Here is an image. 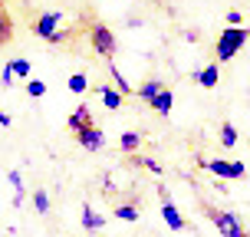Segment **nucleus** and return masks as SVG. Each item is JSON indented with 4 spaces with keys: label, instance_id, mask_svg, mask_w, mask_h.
<instances>
[{
    "label": "nucleus",
    "instance_id": "obj_22",
    "mask_svg": "<svg viewBox=\"0 0 250 237\" xmlns=\"http://www.w3.org/2000/svg\"><path fill=\"white\" fill-rule=\"evenodd\" d=\"M10 69H13V76H20V79H26L30 76V60H10Z\"/></svg>",
    "mask_w": 250,
    "mask_h": 237
},
{
    "label": "nucleus",
    "instance_id": "obj_8",
    "mask_svg": "<svg viewBox=\"0 0 250 237\" xmlns=\"http://www.w3.org/2000/svg\"><path fill=\"white\" fill-rule=\"evenodd\" d=\"M92 122H96V119H92V109H89V106H79V109L66 119V129H69V132H79V129H86V125H92Z\"/></svg>",
    "mask_w": 250,
    "mask_h": 237
},
{
    "label": "nucleus",
    "instance_id": "obj_13",
    "mask_svg": "<svg viewBox=\"0 0 250 237\" xmlns=\"http://www.w3.org/2000/svg\"><path fill=\"white\" fill-rule=\"evenodd\" d=\"M102 224H105V221H102V214H96L89 204H83V231L92 234V231H102Z\"/></svg>",
    "mask_w": 250,
    "mask_h": 237
},
{
    "label": "nucleus",
    "instance_id": "obj_17",
    "mask_svg": "<svg viewBox=\"0 0 250 237\" xmlns=\"http://www.w3.org/2000/svg\"><path fill=\"white\" fill-rule=\"evenodd\" d=\"M109 73H112V79H115V86H119V92H122V96H132V92H135V89L125 83V76L119 73V66H115L112 60H109Z\"/></svg>",
    "mask_w": 250,
    "mask_h": 237
},
{
    "label": "nucleus",
    "instance_id": "obj_16",
    "mask_svg": "<svg viewBox=\"0 0 250 237\" xmlns=\"http://www.w3.org/2000/svg\"><path fill=\"white\" fill-rule=\"evenodd\" d=\"M115 217H119V221H128V224H135V221H138V208H135V204H115Z\"/></svg>",
    "mask_w": 250,
    "mask_h": 237
},
{
    "label": "nucleus",
    "instance_id": "obj_3",
    "mask_svg": "<svg viewBox=\"0 0 250 237\" xmlns=\"http://www.w3.org/2000/svg\"><path fill=\"white\" fill-rule=\"evenodd\" d=\"M89 40H92V53H99L105 63L112 60L115 50H119V43H115L112 30H109L105 23H92V30H89Z\"/></svg>",
    "mask_w": 250,
    "mask_h": 237
},
{
    "label": "nucleus",
    "instance_id": "obj_7",
    "mask_svg": "<svg viewBox=\"0 0 250 237\" xmlns=\"http://www.w3.org/2000/svg\"><path fill=\"white\" fill-rule=\"evenodd\" d=\"M162 217H165V224L171 227V231H185V227H188V221L181 217V211L175 208V201H171V198L162 201Z\"/></svg>",
    "mask_w": 250,
    "mask_h": 237
},
{
    "label": "nucleus",
    "instance_id": "obj_26",
    "mask_svg": "<svg viewBox=\"0 0 250 237\" xmlns=\"http://www.w3.org/2000/svg\"><path fill=\"white\" fill-rule=\"evenodd\" d=\"M0 125H3V129L10 125V115H7V112H0Z\"/></svg>",
    "mask_w": 250,
    "mask_h": 237
},
{
    "label": "nucleus",
    "instance_id": "obj_1",
    "mask_svg": "<svg viewBox=\"0 0 250 237\" xmlns=\"http://www.w3.org/2000/svg\"><path fill=\"white\" fill-rule=\"evenodd\" d=\"M247 40H250V26H224V33H221L217 43H214L217 63H230L244 46H247Z\"/></svg>",
    "mask_w": 250,
    "mask_h": 237
},
{
    "label": "nucleus",
    "instance_id": "obj_27",
    "mask_svg": "<svg viewBox=\"0 0 250 237\" xmlns=\"http://www.w3.org/2000/svg\"><path fill=\"white\" fill-rule=\"evenodd\" d=\"M247 145H250V142H247Z\"/></svg>",
    "mask_w": 250,
    "mask_h": 237
},
{
    "label": "nucleus",
    "instance_id": "obj_2",
    "mask_svg": "<svg viewBox=\"0 0 250 237\" xmlns=\"http://www.w3.org/2000/svg\"><path fill=\"white\" fill-rule=\"evenodd\" d=\"M204 214L214 221V227L221 231V237H247V231L240 227V221L234 217L230 211H221V208H211V204H204Z\"/></svg>",
    "mask_w": 250,
    "mask_h": 237
},
{
    "label": "nucleus",
    "instance_id": "obj_11",
    "mask_svg": "<svg viewBox=\"0 0 250 237\" xmlns=\"http://www.w3.org/2000/svg\"><path fill=\"white\" fill-rule=\"evenodd\" d=\"M96 92H99V96H102V102H105V109H112V112H115V109H122V106H125V96H122V92H119V89H112V86H99V89H96Z\"/></svg>",
    "mask_w": 250,
    "mask_h": 237
},
{
    "label": "nucleus",
    "instance_id": "obj_10",
    "mask_svg": "<svg viewBox=\"0 0 250 237\" xmlns=\"http://www.w3.org/2000/svg\"><path fill=\"white\" fill-rule=\"evenodd\" d=\"M194 79H198V86L214 89V86H217V79H221V69H217V63H208L201 73H194Z\"/></svg>",
    "mask_w": 250,
    "mask_h": 237
},
{
    "label": "nucleus",
    "instance_id": "obj_4",
    "mask_svg": "<svg viewBox=\"0 0 250 237\" xmlns=\"http://www.w3.org/2000/svg\"><path fill=\"white\" fill-rule=\"evenodd\" d=\"M201 168H208L217 178H244V162H227V158H198Z\"/></svg>",
    "mask_w": 250,
    "mask_h": 237
},
{
    "label": "nucleus",
    "instance_id": "obj_5",
    "mask_svg": "<svg viewBox=\"0 0 250 237\" xmlns=\"http://www.w3.org/2000/svg\"><path fill=\"white\" fill-rule=\"evenodd\" d=\"M73 135H76V142H79L86 151H99L102 145H105V132L99 129V122L86 125V129H79V132H73Z\"/></svg>",
    "mask_w": 250,
    "mask_h": 237
},
{
    "label": "nucleus",
    "instance_id": "obj_24",
    "mask_svg": "<svg viewBox=\"0 0 250 237\" xmlns=\"http://www.w3.org/2000/svg\"><path fill=\"white\" fill-rule=\"evenodd\" d=\"M227 23H230V26L244 23V13H240V10H227Z\"/></svg>",
    "mask_w": 250,
    "mask_h": 237
},
{
    "label": "nucleus",
    "instance_id": "obj_9",
    "mask_svg": "<svg viewBox=\"0 0 250 237\" xmlns=\"http://www.w3.org/2000/svg\"><path fill=\"white\" fill-rule=\"evenodd\" d=\"M148 106H151V109H155L158 115H171V106H175V92H171V89H162V92H158V96H155Z\"/></svg>",
    "mask_w": 250,
    "mask_h": 237
},
{
    "label": "nucleus",
    "instance_id": "obj_25",
    "mask_svg": "<svg viewBox=\"0 0 250 237\" xmlns=\"http://www.w3.org/2000/svg\"><path fill=\"white\" fill-rule=\"evenodd\" d=\"M138 162L145 165V168H151V172H155V175H162V165L155 162V158H138Z\"/></svg>",
    "mask_w": 250,
    "mask_h": 237
},
{
    "label": "nucleus",
    "instance_id": "obj_21",
    "mask_svg": "<svg viewBox=\"0 0 250 237\" xmlns=\"http://www.w3.org/2000/svg\"><path fill=\"white\" fill-rule=\"evenodd\" d=\"M33 204H37L40 214H46V211H50V194H46L43 188H37V191H33Z\"/></svg>",
    "mask_w": 250,
    "mask_h": 237
},
{
    "label": "nucleus",
    "instance_id": "obj_18",
    "mask_svg": "<svg viewBox=\"0 0 250 237\" xmlns=\"http://www.w3.org/2000/svg\"><path fill=\"white\" fill-rule=\"evenodd\" d=\"M66 89H69V92H76V96H83V92L89 89V79H86L83 73H76V76H69V83H66Z\"/></svg>",
    "mask_w": 250,
    "mask_h": 237
},
{
    "label": "nucleus",
    "instance_id": "obj_15",
    "mask_svg": "<svg viewBox=\"0 0 250 237\" xmlns=\"http://www.w3.org/2000/svg\"><path fill=\"white\" fill-rule=\"evenodd\" d=\"M221 145H224V149H234V145H237V129H234V122L221 125Z\"/></svg>",
    "mask_w": 250,
    "mask_h": 237
},
{
    "label": "nucleus",
    "instance_id": "obj_20",
    "mask_svg": "<svg viewBox=\"0 0 250 237\" xmlns=\"http://www.w3.org/2000/svg\"><path fill=\"white\" fill-rule=\"evenodd\" d=\"M26 96H30V99L46 96V83H43V79H30V83H26Z\"/></svg>",
    "mask_w": 250,
    "mask_h": 237
},
{
    "label": "nucleus",
    "instance_id": "obj_28",
    "mask_svg": "<svg viewBox=\"0 0 250 237\" xmlns=\"http://www.w3.org/2000/svg\"><path fill=\"white\" fill-rule=\"evenodd\" d=\"M247 237H250V234H247Z\"/></svg>",
    "mask_w": 250,
    "mask_h": 237
},
{
    "label": "nucleus",
    "instance_id": "obj_23",
    "mask_svg": "<svg viewBox=\"0 0 250 237\" xmlns=\"http://www.w3.org/2000/svg\"><path fill=\"white\" fill-rule=\"evenodd\" d=\"M0 86H13V69H10V63L3 66V73H0Z\"/></svg>",
    "mask_w": 250,
    "mask_h": 237
},
{
    "label": "nucleus",
    "instance_id": "obj_6",
    "mask_svg": "<svg viewBox=\"0 0 250 237\" xmlns=\"http://www.w3.org/2000/svg\"><path fill=\"white\" fill-rule=\"evenodd\" d=\"M56 23H62V13L60 10H46V13H40V20L33 23V33L46 40L50 33H56Z\"/></svg>",
    "mask_w": 250,
    "mask_h": 237
},
{
    "label": "nucleus",
    "instance_id": "obj_12",
    "mask_svg": "<svg viewBox=\"0 0 250 237\" xmlns=\"http://www.w3.org/2000/svg\"><path fill=\"white\" fill-rule=\"evenodd\" d=\"M162 89H165L162 79H145V83L135 89V96H138V99H145V102H151L155 96H158V92H162Z\"/></svg>",
    "mask_w": 250,
    "mask_h": 237
},
{
    "label": "nucleus",
    "instance_id": "obj_19",
    "mask_svg": "<svg viewBox=\"0 0 250 237\" xmlns=\"http://www.w3.org/2000/svg\"><path fill=\"white\" fill-rule=\"evenodd\" d=\"M10 185H13V194H17V198H13V204H20V201H23V181H20V172H17V168H10Z\"/></svg>",
    "mask_w": 250,
    "mask_h": 237
},
{
    "label": "nucleus",
    "instance_id": "obj_14",
    "mask_svg": "<svg viewBox=\"0 0 250 237\" xmlns=\"http://www.w3.org/2000/svg\"><path fill=\"white\" fill-rule=\"evenodd\" d=\"M119 149H122L125 155H135V151L142 149V135H138V132H122V135H119Z\"/></svg>",
    "mask_w": 250,
    "mask_h": 237
}]
</instances>
